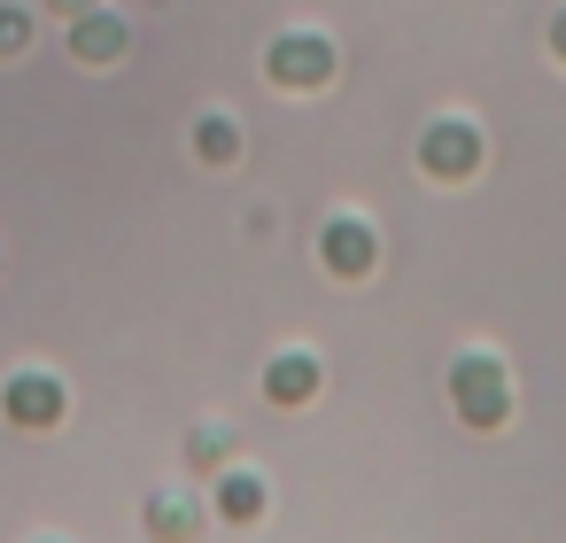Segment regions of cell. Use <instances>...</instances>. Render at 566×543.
<instances>
[{"label": "cell", "instance_id": "7", "mask_svg": "<svg viewBox=\"0 0 566 543\" xmlns=\"http://www.w3.org/2000/svg\"><path fill=\"white\" fill-rule=\"evenodd\" d=\"M71 48H78L86 63H109V55H125V24H117V17H78Z\"/></svg>", "mask_w": 566, "mask_h": 543}, {"label": "cell", "instance_id": "8", "mask_svg": "<svg viewBox=\"0 0 566 543\" xmlns=\"http://www.w3.org/2000/svg\"><path fill=\"white\" fill-rule=\"evenodd\" d=\"M218 512H226V520H256V512H264V481H256V473H226V481H218Z\"/></svg>", "mask_w": 566, "mask_h": 543}, {"label": "cell", "instance_id": "6", "mask_svg": "<svg viewBox=\"0 0 566 543\" xmlns=\"http://www.w3.org/2000/svg\"><path fill=\"white\" fill-rule=\"evenodd\" d=\"M264 396H272V404H311V396H318V365H311L303 349H295V357H272Z\"/></svg>", "mask_w": 566, "mask_h": 543}, {"label": "cell", "instance_id": "9", "mask_svg": "<svg viewBox=\"0 0 566 543\" xmlns=\"http://www.w3.org/2000/svg\"><path fill=\"white\" fill-rule=\"evenodd\" d=\"M195 156H202V164H233V156H241L233 117H202V125H195Z\"/></svg>", "mask_w": 566, "mask_h": 543}, {"label": "cell", "instance_id": "1", "mask_svg": "<svg viewBox=\"0 0 566 543\" xmlns=\"http://www.w3.org/2000/svg\"><path fill=\"white\" fill-rule=\"evenodd\" d=\"M450 396H458V411H465L473 427H496V419L512 411V388H504V365H496V357H458V365H450Z\"/></svg>", "mask_w": 566, "mask_h": 543}, {"label": "cell", "instance_id": "3", "mask_svg": "<svg viewBox=\"0 0 566 543\" xmlns=\"http://www.w3.org/2000/svg\"><path fill=\"white\" fill-rule=\"evenodd\" d=\"M419 164L434 171V179H465V171H481V133L473 125H427V140H419Z\"/></svg>", "mask_w": 566, "mask_h": 543}, {"label": "cell", "instance_id": "2", "mask_svg": "<svg viewBox=\"0 0 566 543\" xmlns=\"http://www.w3.org/2000/svg\"><path fill=\"white\" fill-rule=\"evenodd\" d=\"M264 71H272V86L311 94V86H326V79H334V48H326L318 32H287V40H272Z\"/></svg>", "mask_w": 566, "mask_h": 543}, {"label": "cell", "instance_id": "10", "mask_svg": "<svg viewBox=\"0 0 566 543\" xmlns=\"http://www.w3.org/2000/svg\"><path fill=\"white\" fill-rule=\"evenodd\" d=\"M148 520H156V535H164V543H179V535H187V504H171V497H156V504H148Z\"/></svg>", "mask_w": 566, "mask_h": 543}, {"label": "cell", "instance_id": "13", "mask_svg": "<svg viewBox=\"0 0 566 543\" xmlns=\"http://www.w3.org/2000/svg\"><path fill=\"white\" fill-rule=\"evenodd\" d=\"M55 9H63V17H86V9H94V0H55Z\"/></svg>", "mask_w": 566, "mask_h": 543}, {"label": "cell", "instance_id": "4", "mask_svg": "<svg viewBox=\"0 0 566 543\" xmlns=\"http://www.w3.org/2000/svg\"><path fill=\"white\" fill-rule=\"evenodd\" d=\"M318 257H326V272H334V280H365V272H373V257H380V241H373V226H365V218H334V226L318 233Z\"/></svg>", "mask_w": 566, "mask_h": 543}, {"label": "cell", "instance_id": "11", "mask_svg": "<svg viewBox=\"0 0 566 543\" xmlns=\"http://www.w3.org/2000/svg\"><path fill=\"white\" fill-rule=\"evenodd\" d=\"M24 40H32V24H24V17H17V9H0V55H17V48H24Z\"/></svg>", "mask_w": 566, "mask_h": 543}, {"label": "cell", "instance_id": "12", "mask_svg": "<svg viewBox=\"0 0 566 543\" xmlns=\"http://www.w3.org/2000/svg\"><path fill=\"white\" fill-rule=\"evenodd\" d=\"M551 48H558V55H566V9H558V24H551Z\"/></svg>", "mask_w": 566, "mask_h": 543}, {"label": "cell", "instance_id": "5", "mask_svg": "<svg viewBox=\"0 0 566 543\" xmlns=\"http://www.w3.org/2000/svg\"><path fill=\"white\" fill-rule=\"evenodd\" d=\"M0 411H9L17 427H55L63 419V380L55 373H17L9 388H0Z\"/></svg>", "mask_w": 566, "mask_h": 543}]
</instances>
